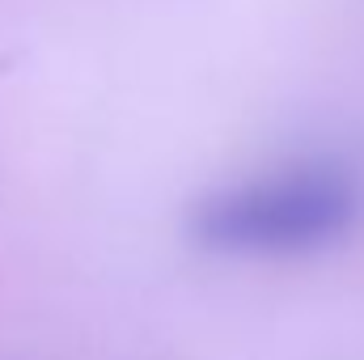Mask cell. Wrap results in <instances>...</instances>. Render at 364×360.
Instances as JSON below:
<instances>
[{"instance_id":"1","label":"cell","mask_w":364,"mask_h":360,"mask_svg":"<svg viewBox=\"0 0 364 360\" xmlns=\"http://www.w3.org/2000/svg\"><path fill=\"white\" fill-rule=\"evenodd\" d=\"M360 221V174L335 157H301L212 186L191 203L186 233L216 259L279 263L343 246Z\"/></svg>"}]
</instances>
